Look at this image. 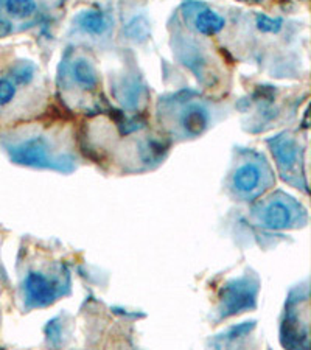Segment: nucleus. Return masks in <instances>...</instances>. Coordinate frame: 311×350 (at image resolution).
<instances>
[{"mask_svg":"<svg viewBox=\"0 0 311 350\" xmlns=\"http://www.w3.org/2000/svg\"><path fill=\"white\" fill-rule=\"evenodd\" d=\"M257 291L258 284L249 278L229 282L221 290V295H219L223 318H229V316L247 312V310L256 307Z\"/></svg>","mask_w":311,"mask_h":350,"instance_id":"obj_1","label":"nucleus"},{"mask_svg":"<svg viewBox=\"0 0 311 350\" xmlns=\"http://www.w3.org/2000/svg\"><path fill=\"white\" fill-rule=\"evenodd\" d=\"M11 161L19 165L33 168L55 167L50 159V145L45 137H31L21 142L18 146L10 150Z\"/></svg>","mask_w":311,"mask_h":350,"instance_id":"obj_2","label":"nucleus"},{"mask_svg":"<svg viewBox=\"0 0 311 350\" xmlns=\"http://www.w3.org/2000/svg\"><path fill=\"white\" fill-rule=\"evenodd\" d=\"M25 295L31 307H47L59 296V285L41 273H30L25 279Z\"/></svg>","mask_w":311,"mask_h":350,"instance_id":"obj_3","label":"nucleus"},{"mask_svg":"<svg viewBox=\"0 0 311 350\" xmlns=\"http://www.w3.org/2000/svg\"><path fill=\"white\" fill-rule=\"evenodd\" d=\"M208 112L201 105H191L187 108L182 118H180V125H182L184 131L191 135V137H198L208 128Z\"/></svg>","mask_w":311,"mask_h":350,"instance_id":"obj_4","label":"nucleus"},{"mask_svg":"<svg viewBox=\"0 0 311 350\" xmlns=\"http://www.w3.org/2000/svg\"><path fill=\"white\" fill-rule=\"evenodd\" d=\"M273 154L277 161V165L282 172H288L291 170L294 167V163H296L297 159V145L294 142L293 139L290 137H284V135H280V137H275L273 142Z\"/></svg>","mask_w":311,"mask_h":350,"instance_id":"obj_5","label":"nucleus"},{"mask_svg":"<svg viewBox=\"0 0 311 350\" xmlns=\"http://www.w3.org/2000/svg\"><path fill=\"white\" fill-rule=\"evenodd\" d=\"M260 178H262V173H260L257 165H254V163H245V165H241L234 173L232 185L240 193H251V191L258 187Z\"/></svg>","mask_w":311,"mask_h":350,"instance_id":"obj_6","label":"nucleus"},{"mask_svg":"<svg viewBox=\"0 0 311 350\" xmlns=\"http://www.w3.org/2000/svg\"><path fill=\"white\" fill-rule=\"evenodd\" d=\"M77 25L81 28L83 31L89 33V35L94 36H101L105 35L109 28V21H107L106 16L101 13V11H83L75 18Z\"/></svg>","mask_w":311,"mask_h":350,"instance_id":"obj_7","label":"nucleus"},{"mask_svg":"<svg viewBox=\"0 0 311 350\" xmlns=\"http://www.w3.org/2000/svg\"><path fill=\"white\" fill-rule=\"evenodd\" d=\"M72 73H73V80H75L78 86H81L83 89L94 90L98 86L100 80H98L97 70H95L92 63L87 59L84 58L77 59L75 63H73Z\"/></svg>","mask_w":311,"mask_h":350,"instance_id":"obj_8","label":"nucleus"},{"mask_svg":"<svg viewBox=\"0 0 311 350\" xmlns=\"http://www.w3.org/2000/svg\"><path fill=\"white\" fill-rule=\"evenodd\" d=\"M226 25V21L223 16L215 13L212 10H204L198 13L195 19L196 30L204 36H215L223 30Z\"/></svg>","mask_w":311,"mask_h":350,"instance_id":"obj_9","label":"nucleus"},{"mask_svg":"<svg viewBox=\"0 0 311 350\" xmlns=\"http://www.w3.org/2000/svg\"><path fill=\"white\" fill-rule=\"evenodd\" d=\"M291 223V211L285 202L274 201L265 212V224L271 229H285Z\"/></svg>","mask_w":311,"mask_h":350,"instance_id":"obj_10","label":"nucleus"},{"mask_svg":"<svg viewBox=\"0 0 311 350\" xmlns=\"http://www.w3.org/2000/svg\"><path fill=\"white\" fill-rule=\"evenodd\" d=\"M116 97L123 106H126L128 109H134L137 108L139 101L144 97V88H140L134 80L123 81L120 86L117 88Z\"/></svg>","mask_w":311,"mask_h":350,"instance_id":"obj_11","label":"nucleus"},{"mask_svg":"<svg viewBox=\"0 0 311 350\" xmlns=\"http://www.w3.org/2000/svg\"><path fill=\"white\" fill-rule=\"evenodd\" d=\"M168 153V144L161 139H146L140 145V157L145 163H159Z\"/></svg>","mask_w":311,"mask_h":350,"instance_id":"obj_12","label":"nucleus"},{"mask_svg":"<svg viewBox=\"0 0 311 350\" xmlns=\"http://www.w3.org/2000/svg\"><path fill=\"white\" fill-rule=\"evenodd\" d=\"M123 31L124 35L128 36V39H131V41L145 42L151 35V27H150V22L146 21V18H144V16H135V18H133L126 25H124Z\"/></svg>","mask_w":311,"mask_h":350,"instance_id":"obj_13","label":"nucleus"},{"mask_svg":"<svg viewBox=\"0 0 311 350\" xmlns=\"http://www.w3.org/2000/svg\"><path fill=\"white\" fill-rule=\"evenodd\" d=\"M3 7L14 19H27L35 14L38 8L36 0H5Z\"/></svg>","mask_w":311,"mask_h":350,"instance_id":"obj_14","label":"nucleus"},{"mask_svg":"<svg viewBox=\"0 0 311 350\" xmlns=\"http://www.w3.org/2000/svg\"><path fill=\"white\" fill-rule=\"evenodd\" d=\"M36 73V66L30 63V61H21L16 63L10 70V80L13 81L16 86H27L33 81Z\"/></svg>","mask_w":311,"mask_h":350,"instance_id":"obj_15","label":"nucleus"},{"mask_svg":"<svg viewBox=\"0 0 311 350\" xmlns=\"http://www.w3.org/2000/svg\"><path fill=\"white\" fill-rule=\"evenodd\" d=\"M18 88L10 78H0V106H7L14 100Z\"/></svg>","mask_w":311,"mask_h":350,"instance_id":"obj_16","label":"nucleus"},{"mask_svg":"<svg viewBox=\"0 0 311 350\" xmlns=\"http://www.w3.org/2000/svg\"><path fill=\"white\" fill-rule=\"evenodd\" d=\"M257 28L263 33H279L282 30V21L268 18L265 14H257Z\"/></svg>","mask_w":311,"mask_h":350,"instance_id":"obj_17","label":"nucleus"},{"mask_svg":"<svg viewBox=\"0 0 311 350\" xmlns=\"http://www.w3.org/2000/svg\"><path fill=\"white\" fill-rule=\"evenodd\" d=\"M254 329V323H245V324H240L239 327H232L229 330V333L226 336H228V340H239V338L245 336L246 333H249Z\"/></svg>","mask_w":311,"mask_h":350,"instance_id":"obj_18","label":"nucleus"},{"mask_svg":"<svg viewBox=\"0 0 311 350\" xmlns=\"http://www.w3.org/2000/svg\"><path fill=\"white\" fill-rule=\"evenodd\" d=\"M45 330H47L49 340H52V341H53V340H58L59 335H61V333H59V325L56 324V319H53L52 323H49L47 329H45Z\"/></svg>","mask_w":311,"mask_h":350,"instance_id":"obj_19","label":"nucleus"},{"mask_svg":"<svg viewBox=\"0 0 311 350\" xmlns=\"http://www.w3.org/2000/svg\"><path fill=\"white\" fill-rule=\"evenodd\" d=\"M11 33V24L3 18H0V38H5L8 36Z\"/></svg>","mask_w":311,"mask_h":350,"instance_id":"obj_20","label":"nucleus"},{"mask_svg":"<svg viewBox=\"0 0 311 350\" xmlns=\"http://www.w3.org/2000/svg\"><path fill=\"white\" fill-rule=\"evenodd\" d=\"M236 2H241V3H252V5H257V3H262L263 0H236Z\"/></svg>","mask_w":311,"mask_h":350,"instance_id":"obj_21","label":"nucleus"}]
</instances>
